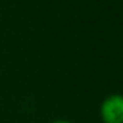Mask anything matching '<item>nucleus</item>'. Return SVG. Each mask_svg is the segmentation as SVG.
<instances>
[{"mask_svg":"<svg viewBox=\"0 0 123 123\" xmlns=\"http://www.w3.org/2000/svg\"><path fill=\"white\" fill-rule=\"evenodd\" d=\"M99 114L103 123H123V95L111 94L105 98Z\"/></svg>","mask_w":123,"mask_h":123,"instance_id":"obj_1","label":"nucleus"},{"mask_svg":"<svg viewBox=\"0 0 123 123\" xmlns=\"http://www.w3.org/2000/svg\"><path fill=\"white\" fill-rule=\"evenodd\" d=\"M52 123H72L70 120H66V119H57V120H53Z\"/></svg>","mask_w":123,"mask_h":123,"instance_id":"obj_2","label":"nucleus"}]
</instances>
